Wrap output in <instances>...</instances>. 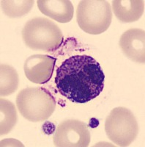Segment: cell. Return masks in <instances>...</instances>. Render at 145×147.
<instances>
[{
	"label": "cell",
	"instance_id": "obj_3",
	"mask_svg": "<svg viewBox=\"0 0 145 147\" xmlns=\"http://www.w3.org/2000/svg\"><path fill=\"white\" fill-rule=\"evenodd\" d=\"M16 105L27 120L40 122L48 119L53 114L56 100L51 92L44 88H27L18 94Z\"/></svg>",
	"mask_w": 145,
	"mask_h": 147
},
{
	"label": "cell",
	"instance_id": "obj_12",
	"mask_svg": "<svg viewBox=\"0 0 145 147\" xmlns=\"http://www.w3.org/2000/svg\"><path fill=\"white\" fill-rule=\"evenodd\" d=\"M0 135L9 133L18 121L16 109L13 103L5 99L0 100Z\"/></svg>",
	"mask_w": 145,
	"mask_h": 147
},
{
	"label": "cell",
	"instance_id": "obj_14",
	"mask_svg": "<svg viewBox=\"0 0 145 147\" xmlns=\"http://www.w3.org/2000/svg\"><path fill=\"white\" fill-rule=\"evenodd\" d=\"M43 130L46 135H51L55 132V125L50 121H45L43 125Z\"/></svg>",
	"mask_w": 145,
	"mask_h": 147
},
{
	"label": "cell",
	"instance_id": "obj_4",
	"mask_svg": "<svg viewBox=\"0 0 145 147\" xmlns=\"http://www.w3.org/2000/svg\"><path fill=\"white\" fill-rule=\"evenodd\" d=\"M76 19L84 32L90 35L103 33L112 23L110 4L104 0H82L77 7Z\"/></svg>",
	"mask_w": 145,
	"mask_h": 147
},
{
	"label": "cell",
	"instance_id": "obj_8",
	"mask_svg": "<svg viewBox=\"0 0 145 147\" xmlns=\"http://www.w3.org/2000/svg\"><path fill=\"white\" fill-rule=\"evenodd\" d=\"M120 47L127 57L136 63L145 62V31L133 28L121 35Z\"/></svg>",
	"mask_w": 145,
	"mask_h": 147
},
{
	"label": "cell",
	"instance_id": "obj_13",
	"mask_svg": "<svg viewBox=\"0 0 145 147\" xmlns=\"http://www.w3.org/2000/svg\"><path fill=\"white\" fill-rule=\"evenodd\" d=\"M34 3V0H2L1 6L7 16L19 18L30 12Z\"/></svg>",
	"mask_w": 145,
	"mask_h": 147
},
{
	"label": "cell",
	"instance_id": "obj_6",
	"mask_svg": "<svg viewBox=\"0 0 145 147\" xmlns=\"http://www.w3.org/2000/svg\"><path fill=\"white\" fill-rule=\"evenodd\" d=\"M91 140L87 124L78 120H66L59 124L53 135V144L58 147H87Z\"/></svg>",
	"mask_w": 145,
	"mask_h": 147
},
{
	"label": "cell",
	"instance_id": "obj_11",
	"mask_svg": "<svg viewBox=\"0 0 145 147\" xmlns=\"http://www.w3.org/2000/svg\"><path fill=\"white\" fill-rule=\"evenodd\" d=\"M19 77L13 67L7 64L0 66V94L6 96L13 94L19 88Z\"/></svg>",
	"mask_w": 145,
	"mask_h": 147
},
{
	"label": "cell",
	"instance_id": "obj_7",
	"mask_svg": "<svg viewBox=\"0 0 145 147\" xmlns=\"http://www.w3.org/2000/svg\"><path fill=\"white\" fill-rule=\"evenodd\" d=\"M57 58L47 55H33L26 60L24 73L30 82L45 84L53 75Z\"/></svg>",
	"mask_w": 145,
	"mask_h": 147
},
{
	"label": "cell",
	"instance_id": "obj_10",
	"mask_svg": "<svg viewBox=\"0 0 145 147\" xmlns=\"http://www.w3.org/2000/svg\"><path fill=\"white\" fill-rule=\"evenodd\" d=\"M112 10L120 22L131 23L138 21L144 12L142 0H113Z\"/></svg>",
	"mask_w": 145,
	"mask_h": 147
},
{
	"label": "cell",
	"instance_id": "obj_5",
	"mask_svg": "<svg viewBox=\"0 0 145 147\" xmlns=\"http://www.w3.org/2000/svg\"><path fill=\"white\" fill-rule=\"evenodd\" d=\"M105 131L112 142L119 146H128L138 135V123L134 113L123 107L114 108L105 122Z\"/></svg>",
	"mask_w": 145,
	"mask_h": 147
},
{
	"label": "cell",
	"instance_id": "obj_15",
	"mask_svg": "<svg viewBox=\"0 0 145 147\" xmlns=\"http://www.w3.org/2000/svg\"><path fill=\"white\" fill-rule=\"evenodd\" d=\"M99 124V121L98 119H95V118H92V119H91V120H90V126L92 128H95V127H97L98 126Z\"/></svg>",
	"mask_w": 145,
	"mask_h": 147
},
{
	"label": "cell",
	"instance_id": "obj_1",
	"mask_svg": "<svg viewBox=\"0 0 145 147\" xmlns=\"http://www.w3.org/2000/svg\"><path fill=\"white\" fill-rule=\"evenodd\" d=\"M55 84L59 93L74 103H87L98 96L105 75L95 58L87 55L68 57L57 68Z\"/></svg>",
	"mask_w": 145,
	"mask_h": 147
},
{
	"label": "cell",
	"instance_id": "obj_9",
	"mask_svg": "<svg viewBox=\"0 0 145 147\" xmlns=\"http://www.w3.org/2000/svg\"><path fill=\"white\" fill-rule=\"evenodd\" d=\"M37 4L42 13L59 23L70 22L74 17V5L68 0H38Z\"/></svg>",
	"mask_w": 145,
	"mask_h": 147
},
{
	"label": "cell",
	"instance_id": "obj_2",
	"mask_svg": "<svg viewBox=\"0 0 145 147\" xmlns=\"http://www.w3.org/2000/svg\"><path fill=\"white\" fill-rule=\"evenodd\" d=\"M24 44L33 50L53 52L63 43L62 30L52 21L36 17L28 21L22 30Z\"/></svg>",
	"mask_w": 145,
	"mask_h": 147
}]
</instances>
